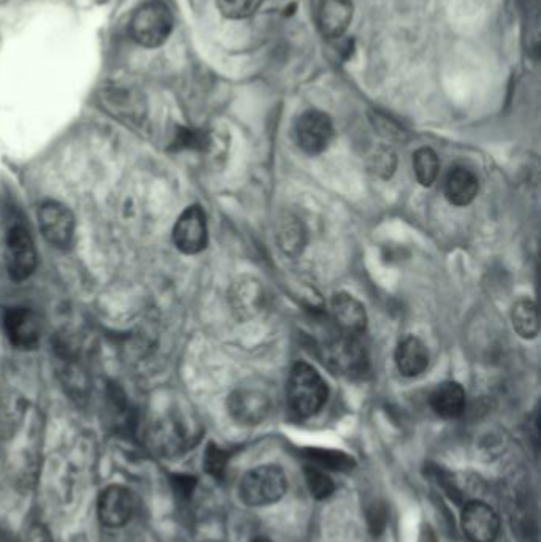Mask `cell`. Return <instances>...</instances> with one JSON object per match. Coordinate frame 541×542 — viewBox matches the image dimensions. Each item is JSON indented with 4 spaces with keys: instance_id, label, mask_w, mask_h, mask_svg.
Masks as SVG:
<instances>
[{
    "instance_id": "obj_1",
    "label": "cell",
    "mask_w": 541,
    "mask_h": 542,
    "mask_svg": "<svg viewBox=\"0 0 541 542\" xmlns=\"http://www.w3.org/2000/svg\"><path fill=\"white\" fill-rule=\"evenodd\" d=\"M319 359L334 375L343 378H362L369 371V357L356 336L337 332L318 344Z\"/></svg>"
},
{
    "instance_id": "obj_2",
    "label": "cell",
    "mask_w": 541,
    "mask_h": 542,
    "mask_svg": "<svg viewBox=\"0 0 541 542\" xmlns=\"http://www.w3.org/2000/svg\"><path fill=\"white\" fill-rule=\"evenodd\" d=\"M286 395L292 414H296L300 419H307L318 414L326 405L329 389L315 368L300 362L291 370Z\"/></svg>"
},
{
    "instance_id": "obj_3",
    "label": "cell",
    "mask_w": 541,
    "mask_h": 542,
    "mask_svg": "<svg viewBox=\"0 0 541 542\" xmlns=\"http://www.w3.org/2000/svg\"><path fill=\"white\" fill-rule=\"evenodd\" d=\"M131 35L145 48H158L167 42L173 29V15L164 0H148L131 18Z\"/></svg>"
},
{
    "instance_id": "obj_4",
    "label": "cell",
    "mask_w": 541,
    "mask_h": 542,
    "mask_svg": "<svg viewBox=\"0 0 541 542\" xmlns=\"http://www.w3.org/2000/svg\"><path fill=\"white\" fill-rule=\"evenodd\" d=\"M286 489L288 481L280 466H258L243 476L240 482V498L246 506L261 508L281 500Z\"/></svg>"
},
{
    "instance_id": "obj_5",
    "label": "cell",
    "mask_w": 541,
    "mask_h": 542,
    "mask_svg": "<svg viewBox=\"0 0 541 542\" xmlns=\"http://www.w3.org/2000/svg\"><path fill=\"white\" fill-rule=\"evenodd\" d=\"M5 264H7L8 275L16 283L31 278L37 264L39 254L35 249L34 240L26 227L13 226L8 230L5 238Z\"/></svg>"
},
{
    "instance_id": "obj_6",
    "label": "cell",
    "mask_w": 541,
    "mask_h": 542,
    "mask_svg": "<svg viewBox=\"0 0 541 542\" xmlns=\"http://www.w3.org/2000/svg\"><path fill=\"white\" fill-rule=\"evenodd\" d=\"M39 227L43 238L51 246L67 249L75 240V218L72 211L62 203L48 200L39 208Z\"/></svg>"
},
{
    "instance_id": "obj_7",
    "label": "cell",
    "mask_w": 541,
    "mask_h": 542,
    "mask_svg": "<svg viewBox=\"0 0 541 542\" xmlns=\"http://www.w3.org/2000/svg\"><path fill=\"white\" fill-rule=\"evenodd\" d=\"M173 243L178 251L194 256L207 248L208 226L205 211L199 205L186 208L173 227Z\"/></svg>"
},
{
    "instance_id": "obj_8",
    "label": "cell",
    "mask_w": 541,
    "mask_h": 542,
    "mask_svg": "<svg viewBox=\"0 0 541 542\" xmlns=\"http://www.w3.org/2000/svg\"><path fill=\"white\" fill-rule=\"evenodd\" d=\"M296 140L300 149L315 156L323 153L334 137V124L324 111L308 110L296 123Z\"/></svg>"
},
{
    "instance_id": "obj_9",
    "label": "cell",
    "mask_w": 541,
    "mask_h": 542,
    "mask_svg": "<svg viewBox=\"0 0 541 542\" xmlns=\"http://www.w3.org/2000/svg\"><path fill=\"white\" fill-rule=\"evenodd\" d=\"M4 330L8 340L16 349L31 351L37 348L42 336L39 317L34 311L15 306L4 314Z\"/></svg>"
},
{
    "instance_id": "obj_10",
    "label": "cell",
    "mask_w": 541,
    "mask_h": 542,
    "mask_svg": "<svg viewBox=\"0 0 541 542\" xmlns=\"http://www.w3.org/2000/svg\"><path fill=\"white\" fill-rule=\"evenodd\" d=\"M227 408L232 419L240 425H258L270 413V398L254 389H238L232 392Z\"/></svg>"
},
{
    "instance_id": "obj_11",
    "label": "cell",
    "mask_w": 541,
    "mask_h": 542,
    "mask_svg": "<svg viewBox=\"0 0 541 542\" xmlns=\"http://www.w3.org/2000/svg\"><path fill=\"white\" fill-rule=\"evenodd\" d=\"M462 528L472 542H495L500 531L499 516L483 501H472L462 512Z\"/></svg>"
},
{
    "instance_id": "obj_12",
    "label": "cell",
    "mask_w": 541,
    "mask_h": 542,
    "mask_svg": "<svg viewBox=\"0 0 541 542\" xmlns=\"http://www.w3.org/2000/svg\"><path fill=\"white\" fill-rule=\"evenodd\" d=\"M97 511L100 522L107 527H123L131 520L134 511L131 492L121 485H110L100 495Z\"/></svg>"
},
{
    "instance_id": "obj_13",
    "label": "cell",
    "mask_w": 541,
    "mask_h": 542,
    "mask_svg": "<svg viewBox=\"0 0 541 542\" xmlns=\"http://www.w3.org/2000/svg\"><path fill=\"white\" fill-rule=\"evenodd\" d=\"M332 319L337 332L343 335L356 336L367 329V313L364 305L350 294H337L332 300Z\"/></svg>"
},
{
    "instance_id": "obj_14",
    "label": "cell",
    "mask_w": 541,
    "mask_h": 542,
    "mask_svg": "<svg viewBox=\"0 0 541 542\" xmlns=\"http://www.w3.org/2000/svg\"><path fill=\"white\" fill-rule=\"evenodd\" d=\"M353 0H321L318 7L319 32L326 39H340L353 21Z\"/></svg>"
},
{
    "instance_id": "obj_15",
    "label": "cell",
    "mask_w": 541,
    "mask_h": 542,
    "mask_svg": "<svg viewBox=\"0 0 541 542\" xmlns=\"http://www.w3.org/2000/svg\"><path fill=\"white\" fill-rule=\"evenodd\" d=\"M396 363L400 375L405 378L423 375L429 365V352L423 341L416 336H407L400 341L396 351Z\"/></svg>"
},
{
    "instance_id": "obj_16",
    "label": "cell",
    "mask_w": 541,
    "mask_h": 542,
    "mask_svg": "<svg viewBox=\"0 0 541 542\" xmlns=\"http://www.w3.org/2000/svg\"><path fill=\"white\" fill-rule=\"evenodd\" d=\"M232 308L240 319H251L264 308V287L253 278L235 284L231 294Z\"/></svg>"
},
{
    "instance_id": "obj_17",
    "label": "cell",
    "mask_w": 541,
    "mask_h": 542,
    "mask_svg": "<svg viewBox=\"0 0 541 542\" xmlns=\"http://www.w3.org/2000/svg\"><path fill=\"white\" fill-rule=\"evenodd\" d=\"M478 178L469 168L454 167L446 176L445 194L456 207H467L478 195Z\"/></svg>"
},
{
    "instance_id": "obj_18",
    "label": "cell",
    "mask_w": 541,
    "mask_h": 542,
    "mask_svg": "<svg viewBox=\"0 0 541 542\" xmlns=\"http://www.w3.org/2000/svg\"><path fill=\"white\" fill-rule=\"evenodd\" d=\"M465 390L461 384L454 381H446L430 395V406L434 409L435 414L443 417V419H456L462 416L465 411Z\"/></svg>"
},
{
    "instance_id": "obj_19",
    "label": "cell",
    "mask_w": 541,
    "mask_h": 542,
    "mask_svg": "<svg viewBox=\"0 0 541 542\" xmlns=\"http://www.w3.org/2000/svg\"><path fill=\"white\" fill-rule=\"evenodd\" d=\"M277 240L281 251L288 256H299L305 246V230L302 222L291 214L278 222Z\"/></svg>"
},
{
    "instance_id": "obj_20",
    "label": "cell",
    "mask_w": 541,
    "mask_h": 542,
    "mask_svg": "<svg viewBox=\"0 0 541 542\" xmlns=\"http://www.w3.org/2000/svg\"><path fill=\"white\" fill-rule=\"evenodd\" d=\"M511 321L516 333L526 340H532L538 335L537 306L532 300H519L511 311Z\"/></svg>"
},
{
    "instance_id": "obj_21",
    "label": "cell",
    "mask_w": 541,
    "mask_h": 542,
    "mask_svg": "<svg viewBox=\"0 0 541 542\" xmlns=\"http://www.w3.org/2000/svg\"><path fill=\"white\" fill-rule=\"evenodd\" d=\"M413 168H415L416 180L426 188L435 183L440 170V161L437 153L432 148H419L413 154Z\"/></svg>"
},
{
    "instance_id": "obj_22",
    "label": "cell",
    "mask_w": 541,
    "mask_h": 542,
    "mask_svg": "<svg viewBox=\"0 0 541 542\" xmlns=\"http://www.w3.org/2000/svg\"><path fill=\"white\" fill-rule=\"evenodd\" d=\"M212 135L205 130L178 127L173 135V151H208L212 148Z\"/></svg>"
},
{
    "instance_id": "obj_23",
    "label": "cell",
    "mask_w": 541,
    "mask_h": 542,
    "mask_svg": "<svg viewBox=\"0 0 541 542\" xmlns=\"http://www.w3.org/2000/svg\"><path fill=\"white\" fill-rule=\"evenodd\" d=\"M307 459L321 470L348 471L353 470L354 466L350 455L330 449H308Z\"/></svg>"
},
{
    "instance_id": "obj_24",
    "label": "cell",
    "mask_w": 541,
    "mask_h": 542,
    "mask_svg": "<svg viewBox=\"0 0 541 542\" xmlns=\"http://www.w3.org/2000/svg\"><path fill=\"white\" fill-rule=\"evenodd\" d=\"M305 479H307L311 495L316 500H326V498H329L335 492L334 481L329 478V474L326 471L321 470L318 466H305Z\"/></svg>"
},
{
    "instance_id": "obj_25",
    "label": "cell",
    "mask_w": 541,
    "mask_h": 542,
    "mask_svg": "<svg viewBox=\"0 0 541 542\" xmlns=\"http://www.w3.org/2000/svg\"><path fill=\"white\" fill-rule=\"evenodd\" d=\"M219 13L227 20H245L258 12L262 0H215Z\"/></svg>"
},
{
    "instance_id": "obj_26",
    "label": "cell",
    "mask_w": 541,
    "mask_h": 542,
    "mask_svg": "<svg viewBox=\"0 0 541 542\" xmlns=\"http://www.w3.org/2000/svg\"><path fill=\"white\" fill-rule=\"evenodd\" d=\"M396 154L391 149L380 148L377 153L372 154L369 159V170L373 175L383 180H389L392 173L396 172Z\"/></svg>"
},
{
    "instance_id": "obj_27",
    "label": "cell",
    "mask_w": 541,
    "mask_h": 542,
    "mask_svg": "<svg viewBox=\"0 0 541 542\" xmlns=\"http://www.w3.org/2000/svg\"><path fill=\"white\" fill-rule=\"evenodd\" d=\"M227 460H229V455L221 447L216 444L208 446L207 452H205V468L216 479L223 478L226 473Z\"/></svg>"
},
{
    "instance_id": "obj_28",
    "label": "cell",
    "mask_w": 541,
    "mask_h": 542,
    "mask_svg": "<svg viewBox=\"0 0 541 542\" xmlns=\"http://www.w3.org/2000/svg\"><path fill=\"white\" fill-rule=\"evenodd\" d=\"M369 527L373 535L378 536L383 533L388 523V509L384 504H373L372 509L369 511Z\"/></svg>"
},
{
    "instance_id": "obj_29",
    "label": "cell",
    "mask_w": 541,
    "mask_h": 542,
    "mask_svg": "<svg viewBox=\"0 0 541 542\" xmlns=\"http://www.w3.org/2000/svg\"><path fill=\"white\" fill-rule=\"evenodd\" d=\"M375 127L380 130L381 135L391 138V140H397V142H403L405 135H407V132L399 124L394 123L389 118H384V116H377L375 118Z\"/></svg>"
},
{
    "instance_id": "obj_30",
    "label": "cell",
    "mask_w": 541,
    "mask_h": 542,
    "mask_svg": "<svg viewBox=\"0 0 541 542\" xmlns=\"http://www.w3.org/2000/svg\"><path fill=\"white\" fill-rule=\"evenodd\" d=\"M23 542H54V539L42 523H34L24 533Z\"/></svg>"
},
{
    "instance_id": "obj_31",
    "label": "cell",
    "mask_w": 541,
    "mask_h": 542,
    "mask_svg": "<svg viewBox=\"0 0 541 542\" xmlns=\"http://www.w3.org/2000/svg\"><path fill=\"white\" fill-rule=\"evenodd\" d=\"M175 484H177L178 492H180L181 495L189 497V495L194 492V487H196V479L189 478V476H180V478H177V481H175Z\"/></svg>"
},
{
    "instance_id": "obj_32",
    "label": "cell",
    "mask_w": 541,
    "mask_h": 542,
    "mask_svg": "<svg viewBox=\"0 0 541 542\" xmlns=\"http://www.w3.org/2000/svg\"><path fill=\"white\" fill-rule=\"evenodd\" d=\"M251 542H272V541H270V539H267V538H256L254 539V541H251Z\"/></svg>"
},
{
    "instance_id": "obj_33",
    "label": "cell",
    "mask_w": 541,
    "mask_h": 542,
    "mask_svg": "<svg viewBox=\"0 0 541 542\" xmlns=\"http://www.w3.org/2000/svg\"><path fill=\"white\" fill-rule=\"evenodd\" d=\"M205 542H219V541H205Z\"/></svg>"
}]
</instances>
